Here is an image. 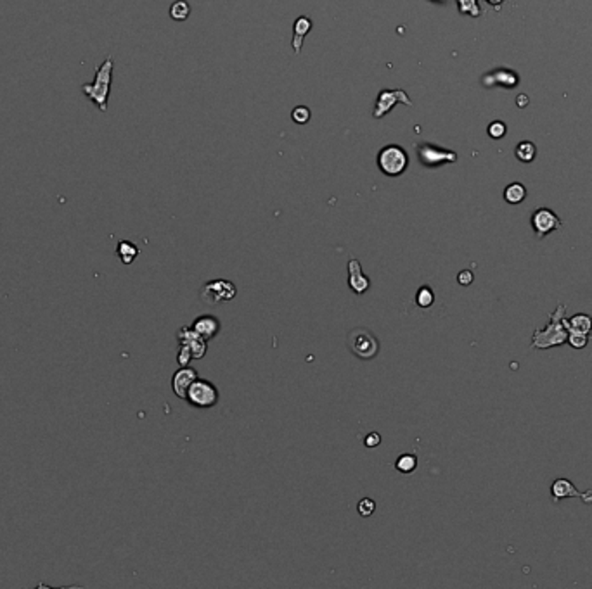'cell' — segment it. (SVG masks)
<instances>
[{
	"label": "cell",
	"mask_w": 592,
	"mask_h": 589,
	"mask_svg": "<svg viewBox=\"0 0 592 589\" xmlns=\"http://www.w3.org/2000/svg\"><path fill=\"white\" fill-rule=\"evenodd\" d=\"M348 285H350V289L357 294V296L364 294L371 285L369 278H367L364 275V272H362V265L358 260L348 261Z\"/></svg>",
	"instance_id": "13"
},
{
	"label": "cell",
	"mask_w": 592,
	"mask_h": 589,
	"mask_svg": "<svg viewBox=\"0 0 592 589\" xmlns=\"http://www.w3.org/2000/svg\"><path fill=\"white\" fill-rule=\"evenodd\" d=\"M191 14V6L186 0H177L174 6L170 7V16L175 21H186Z\"/></svg>",
	"instance_id": "22"
},
{
	"label": "cell",
	"mask_w": 592,
	"mask_h": 589,
	"mask_svg": "<svg viewBox=\"0 0 592 589\" xmlns=\"http://www.w3.org/2000/svg\"><path fill=\"white\" fill-rule=\"evenodd\" d=\"M113 68L114 61L113 57H106V61L97 68L96 78H94L92 83H84L81 85V92L87 96V99H91L101 111H108V101H109V92H111V80H113Z\"/></svg>",
	"instance_id": "2"
},
{
	"label": "cell",
	"mask_w": 592,
	"mask_h": 589,
	"mask_svg": "<svg viewBox=\"0 0 592 589\" xmlns=\"http://www.w3.org/2000/svg\"><path fill=\"white\" fill-rule=\"evenodd\" d=\"M457 11L459 14H469L471 18H478L481 14L478 0H457Z\"/></svg>",
	"instance_id": "23"
},
{
	"label": "cell",
	"mask_w": 592,
	"mask_h": 589,
	"mask_svg": "<svg viewBox=\"0 0 592 589\" xmlns=\"http://www.w3.org/2000/svg\"><path fill=\"white\" fill-rule=\"evenodd\" d=\"M186 399L189 401L191 406L206 410V408H214L219 403V391H216V387L210 380L196 379L193 386L187 391Z\"/></svg>",
	"instance_id": "5"
},
{
	"label": "cell",
	"mask_w": 592,
	"mask_h": 589,
	"mask_svg": "<svg viewBox=\"0 0 592 589\" xmlns=\"http://www.w3.org/2000/svg\"><path fill=\"white\" fill-rule=\"evenodd\" d=\"M526 199V187L523 183H509L504 189V200L508 204H521Z\"/></svg>",
	"instance_id": "19"
},
{
	"label": "cell",
	"mask_w": 592,
	"mask_h": 589,
	"mask_svg": "<svg viewBox=\"0 0 592 589\" xmlns=\"http://www.w3.org/2000/svg\"><path fill=\"white\" fill-rule=\"evenodd\" d=\"M395 468H397L398 472H402V473L414 472V470L418 468V456L411 455V453L398 456L397 461H395Z\"/></svg>",
	"instance_id": "21"
},
{
	"label": "cell",
	"mask_w": 592,
	"mask_h": 589,
	"mask_svg": "<svg viewBox=\"0 0 592 589\" xmlns=\"http://www.w3.org/2000/svg\"><path fill=\"white\" fill-rule=\"evenodd\" d=\"M419 163L424 168H438L442 165H452L457 161V154L454 150L443 149V147L433 144H418L416 145Z\"/></svg>",
	"instance_id": "6"
},
{
	"label": "cell",
	"mask_w": 592,
	"mask_h": 589,
	"mask_svg": "<svg viewBox=\"0 0 592 589\" xmlns=\"http://www.w3.org/2000/svg\"><path fill=\"white\" fill-rule=\"evenodd\" d=\"M397 104L412 106V101L409 99V96H407V93L403 92L402 88L381 90V92L378 93V99H376V106H374L373 116L376 118V120H379V118L386 116V114L390 113L391 109H393Z\"/></svg>",
	"instance_id": "9"
},
{
	"label": "cell",
	"mask_w": 592,
	"mask_h": 589,
	"mask_svg": "<svg viewBox=\"0 0 592 589\" xmlns=\"http://www.w3.org/2000/svg\"><path fill=\"white\" fill-rule=\"evenodd\" d=\"M530 225H532V230L537 239L542 240L553 232L559 230L563 227V222L556 212L549 210V208H537L530 216Z\"/></svg>",
	"instance_id": "7"
},
{
	"label": "cell",
	"mask_w": 592,
	"mask_h": 589,
	"mask_svg": "<svg viewBox=\"0 0 592 589\" xmlns=\"http://www.w3.org/2000/svg\"><path fill=\"white\" fill-rule=\"evenodd\" d=\"M485 87H493V85H501L506 88H514L520 83V76L513 71V69H496V71L488 73L483 78Z\"/></svg>",
	"instance_id": "14"
},
{
	"label": "cell",
	"mask_w": 592,
	"mask_h": 589,
	"mask_svg": "<svg viewBox=\"0 0 592 589\" xmlns=\"http://www.w3.org/2000/svg\"><path fill=\"white\" fill-rule=\"evenodd\" d=\"M193 329L201 335V337H205L206 341H210V339H214L215 335L220 332V322L216 317L205 314V317L196 318L193 323Z\"/></svg>",
	"instance_id": "16"
},
{
	"label": "cell",
	"mask_w": 592,
	"mask_h": 589,
	"mask_svg": "<svg viewBox=\"0 0 592 589\" xmlns=\"http://www.w3.org/2000/svg\"><path fill=\"white\" fill-rule=\"evenodd\" d=\"M563 325H565L566 332H578L591 335L592 332V317L587 313L573 314L571 318H563Z\"/></svg>",
	"instance_id": "15"
},
{
	"label": "cell",
	"mask_w": 592,
	"mask_h": 589,
	"mask_svg": "<svg viewBox=\"0 0 592 589\" xmlns=\"http://www.w3.org/2000/svg\"><path fill=\"white\" fill-rule=\"evenodd\" d=\"M379 443H381V436H379L378 432H371L369 436L364 439V444L367 446V448H376V446H379Z\"/></svg>",
	"instance_id": "31"
},
{
	"label": "cell",
	"mask_w": 592,
	"mask_h": 589,
	"mask_svg": "<svg viewBox=\"0 0 592 589\" xmlns=\"http://www.w3.org/2000/svg\"><path fill=\"white\" fill-rule=\"evenodd\" d=\"M487 132L493 140H499V138H502L506 133H508V126H506L504 121H492L488 125Z\"/></svg>",
	"instance_id": "26"
},
{
	"label": "cell",
	"mask_w": 592,
	"mask_h": 589,
	"mask_svg": "<svg viewBox=\"0 0 592 589\" xmlns=\"http://www.w3.org/2000/svg\"><path fill=\"white\" fill-rule=\"evenodd\" d=\"M191 359H193V353H191V349L187 346L181 344V347H179V354H177V363L181 367H187Z\"/></svg>",
	"instance_id": "29"
},
{
	"label": "cell",
	"mask_w": 592,
	"mask_h": 589,
	"mask_svg": "<svg viewBox=\"0 0 592 589\" xmlns=\"http://www.w3.org/2000/svg\"><path fill=\"white\" fill-rule=\"evenodd\" d=\"M514 156H516L518 161L526 163V165H528V163H532L537 156V147L533 142H530V140L520 142V144L516 145V149H514Z\"/></svg>",
	"instance_id": "20"
},
{
	"label": "cell",
	"mask_w": 592,
	"mask_h": 589,
	"mask_svg": "<svg viewBox=\"0 0 592 589\" xmlns=\"http://www.w3.org/2000/svg\"><path fill=\"white\" fill-rule=\"evenodd\" d=\"M416 302H418L419 308H430L435 302V294H433L431 287L424 285V287L419 289L418 294H416Z\"/></svg>",
	"instance_id": "24"
},
{
	"label": "cell",
	"mask_w": 592,
	"mask_h": 589,
	"mask_svg": "<svg viewBox=\"0 0 592 589\" xmlns=\"http://www.w3.org/2000/svg\"><path fill=\"white\" fill-rule=\"evenodd\" d=\"M566 317V306L559 302L553 313H549V322L542 329H537L532 335V347L538 351L551 349V347H559L566 344L568 341V332L563 325V318Z\"/></svg>",
	"instance_id": "1"
},
{
	"label": "cell",
	"mask_w": 592,
	"mask_h": 589,
	"mask_svg": "<svg viewBox=\"0 0 592 589\" xmlns=\"http://www.w3.org/2000/svg\"><path fill=\"white\" fill-rule=\"evenodd\" d=\"M310 116H312V113H310V109L305 108V106H296L291 113V120L298 123V125H305V123H308Z\"/></svg>",
	"instance_id": "27"
},
{
	"label": "cell",
	"mask_w": 592,
	"mask_h": 589,
	"mask_svg": "<svg viewBox=\"0 0 592 589\" xmlns=\"http://www.w3.org/2000/svg\"><path fill=\"white\" fill-rule=\"evenodd\" d=\"M431 2H435V4H445V2H447V0H431Z\"/></svg>",
	"instance_id": "33"
},
{
	"label": "cell",
	"mask_w": 592,
	"mask_h": 589,
	"mask_svg": "<svg viewBox=\"0 0 592 589\" xmlns=\"http://www.w3.org/2000/svg\"><path fill=\"white\" fill-rule=\"evenodd\" d=\"M196 379H198V372H196L193 367H181V370L175 372L174 379H171V389H174L175 396H179L181 399H186L187 391L193 386Z\"/></svg>",
	"instance_id": "12"
},
{
	"label": "cell",
	"mask_w": 592,
	"mask_h": 589,
	"mask_svg": "<svg viewBox=\"0 0 592 589\" xmlns=\"http://www.w3.org/2000/svg\"><path fill=\"white\" fill-rule=\"evenodd\" d=\"M473 280H475V275H473L471 270H463V272H459V275H457V282H459V285H463V287L471 285Z\"/></svg>",
	"instance_id": "30"
},
{
	"label": "cell",
	"mask_w": 592,
	"mask_h": 589,
	"mask_svg": "<svg viewBox=\"0 0 592 589\" xmlns=\"http://www.w3.org/2000/svg\"><path fill=\"white\" fill-rule=\"evenodd\" d=\"M487 2L493 7V9H501V6L504 4V0H487Z\"/></svg>",
	"instance_id": "32"
},
{
	"label": "cell",
	"mask_w": 592,
	"mask_h": 589,
	"mask_svg": "<svg viewBox=\"0 0 592 589\" xmlns=\"http://www.w3.org/2000/svg\"><path fill=\"white\" fill-rule=\"evenodd\" d=\"M551 498H553L554 503L568 500V498H581L583 503L592 505V491H578L573 482L565 477H558L551 484Z\"/></svg>",
	"instance_id": "10"
},
{
	"label": "cell",
	"mask_w": 592,
	"mask_h": 589,
	"mask_svg": "<svg viewBox=\"0 0 592 589\" xmlns=\"http://www.w3.org/2000/svg\"><path fill=\"white\" fill-rule=\"evenodd\" d=\"M177 337L179 344L189 347L191 353H193V358L201 359L203 356L206 354V339L196 332L193 327H182V329L179 330Z\"/></svg>",
	"instance_id": "11"
},
{
	"label": "cell",
	"mask_w": 592,
	"mask_h": 589,
	"mask_svg": "<svg viewBox=\"0 0 592 589\" xmlns=\"http://www.w3.org/2000/svg\"><path fill=\"white\" fill-rule=\"evenodd\" d=\"M116 255L124 265H132L139 256V247L130 240H121V242H118Z\"/></svg>",
	"instance_id": "18"
},
{
	"label": "cell",
	"mask_w": 592,
	"mask_h": 589,
	"mask_svg": "<svg viewBox=\"0 0 592 589\" xmlns=\"http://www.w3.org/2000/svg\"><path fill=\"white\" fill-rule=\"evenodd\" d=\"M350 351L361 359H373L379 351V341L371 330L355 329L348 334Z\"/></svg>",
	"instance_id": "4"
},
{
	"label": "cell",
	"mask_w": 592,
	"mask_h": 589,
	"mask_svg": "<svg viewBox=\"0 0 592 589\" xmlns=\"http://www.w3.org/2000/svg\"><path fill=\"white\" fill-rule=\"evenodd\" d=\"M409 166V156L400 145H385L378 153V168L386 177H400Z\"/></svg>",
	"instance_id": "3"
},
{
	"label": "cell",
	"mask_w": 592,
	"mask_h": 589,
	"mask_svg": "<svg viewBox=\"0 0 592 589\" xmlns=\"http://www.w3.org/2000/svg\"><path fill=\"white\" fill-rule=\"evenodd\" d=\"M566 344H570L573 349H583V347L589 344V335L568 332V341H566Z\"/></svg>",
	"instance_id": "25"
},
{
	"label": "cell",
	"mask_w": 592,
	"mask_h": 589,
	"mask_svg": "<svg viewBox=\"0 0 592 589\" xmlns=\"http://www.w3.org/2000/svg\"><path fill=\"white\" fill-rule=\"evenodd\" d=\"M312 30V19L307 18V16H300L296 19L295 24H293V51L296 54H300L301 47H303V40L307 36L308 31Z\"/></svg>",
	"instance_id": "17"
},
{
	"label": "cell",
	"mask_w": 592,
	"mask_h": 589,
	"mask_svg": "<svg viewBox=\"0 0 592 589\" xmlns=\"http://www.w3.org/2000/svg\"><path fill=\"white\" fill-rule=\"evenodd\" d=\"M357 510L362 517H371L374 513V510H376V503L371 500V498H364V500L358 501Z\"/></svg>",
	"instance_id": "28"
},
{
	"label": "cell",
	"mask_w": 592,
	"mask_h": 589,
	"mask_svg": "<svg viewBox=\"0 0 592 589\" xmlns=\"http://www.w3.org/2000/svg\"><path fill=\"white\" fill-rule=\"evenodd\" d=\"M238 290H236V285L229 280H219L208 282V284L201 290V299L205 304H220V302H226L234 299Z\"/></svg>",
	"instance_id": "8"
}]
</instances>
